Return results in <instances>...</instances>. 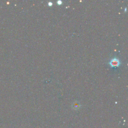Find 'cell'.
<instances>
[{
    "instance_id": "cell-1",
    "label": "cell",
    "mask_w": 128,
    "mask_h": 128,
    "mask_svg": "<svg viewBox=\"0 0 128 128\" xmlns=\"http://www.w3.org/2000/svg\"><path fill=\"white\" fill-rule=\"evenodd\" d=\"M120 62L118 58H114L112 59L109 62V64L111 67H118L120 66Z\"/></svg>"
},
{
    "instance_id": "cell-2",
    "label": "cell",
    "mask_w": 128,
    "mask_h": 128,
    "mask_svg": "<svg viewBox=\"0 0 128 128\" xmlns=\"http://www.w3.org/2000/svg\"><path fill=\"white\" fill-rule=\"evenodd\" d=\"M80 106V104L78 102H74L72 104V108L74 110H77L79 108Z\"/></svg>"
},
{
    "instance_id": "cell-3",
    "label": "cell",
    "mask_w": 128,
    "mask_h": 128,
    "mask_svg": "<svg viewBox=\"0 0 128 128\" xmlns=\"http://www.w3.org/2000/svg\"><path fill=\"white\" fill-rule=\"evenodd\" d=\"M57 4H62V0H58V1H57Z\"/></svg>"
},
{
    "instance_id": "cell-4",
    "label": "cell",
    "mask_w": 128,
    "mask_h": 128,
    "mask_svg": "<svg viewBox=\"0 0 128 128\" xmlns=\"http://www.w3.org/2000/svg\"><path fill=\"white\" fill-rule=\"evenodd\" d=\"M48 5L49 6H52V2H48Z\"/></svg>"
}]
</instances>
